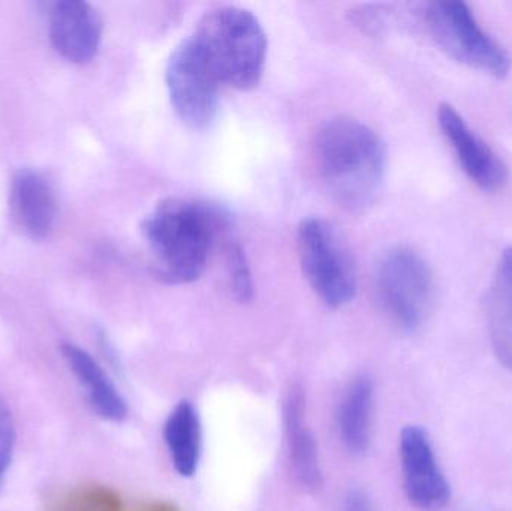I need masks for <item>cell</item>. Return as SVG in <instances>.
<instances>
[{"mask_svg":"<svg viewBox=\"0 0 512 511\" xmlns=\"http://www.w3.org/2000/svg\"><path fill=\"white\" fill-rule=\"evenodd\" d=\"M225 225L227 216L203 201L168 198L159 203L141 227L156 276L170 284L197 281Z\"/></svg>","mask_w":512,"mask_h":511,"instance_id":"cell-1","label":"cell"},{"mask_svg":"<svg viewBox=\"0 0 512 511\" xmlns=\"http://www.w3.org/2000/svg\"><path fill=\"white\" fill-rule=\"evenodd\" d=\"M316 164L325 188L343 209L372 206L384 185L387 152L381 137L349 117L327 120L316 135Z\"/></svg>","mask_w":512,"mask_h":511,"instance_id":"cell-2","label":"cell"},{"mask_svg":"<svg viewBox=\"0 0 512 511\" xmlns=\"http://www.w3.org/2000/svg\"><path fill=\"white\" fill-rule=\"evenodd\" d=\"M188 38L219 83L239 90L258 86L267 59V36L251 11L236 6L213 9Z\"/></svg>","mask_w":512,"mask_h":511,"instance_id":"cell-3","label":"cell"},{"mask_svg":"<svg viewBox=\"0 0 512 511\" xmlns=\"http://www.w3.org/2000/svg\"><path fill=\"white\" fill-rule=\"evenodd\" d=\"M298 254L304 276L330 308L348 305L357 293V272L337 228L321 218L304 219L298 228Z\"/></svg>","mask_w":512,"mask_h":511,"instance_id":"cell-4","label":"cell"},{"mask_svg":"<svg viewBox=\"0 0 512 511\" xmlns=\"http://www.w3.org/2000/svg\"><path fill=\"white\" fill-rule=\"evenodd\" d=\"M382 309L403 332L420 329L432 311L435 285L426 261L408 248L385 254L376 273Z\"/></svg>","mask_w":512,"mask_h":511,"instance_id":"cell-5","label":"cell"},{"mask_svg":"<svg viewBox=\"0 0 512 511\" xmlns=\"http://www.w3.org/2000/svg\"><path fill=\"white\" fill-rule=\"evenodd\" d=\"M426 15L433 38L451 59L496 78L510 72L507 51L481 29L468 3L433 2Z\"/></svg>","mask_w":512,"mask_h":511,"instance_id":"cell-6","label":"cell"},{"mask_svg":"<svg viewBox=\"0 0 512 511\" xmlns=\"http://www.w3.org/2000/svg\"><path fill=\"white\" fill-rule=\"evenodd\" d=\"M165 80L171 105L183 123L192 129H206L215 122L222 84L191 39L186 38L171 54Z\"/></svg>","mask_w":512,"mask_h":511,"instance_id":"cell-7","label":"cell"},{"mask_svg":"<svg viewBox=\"0 0 512 511\" xmlns=\"http://www.w3.org/2000/svg\"><path fill=\"white\" fill-rule=\"evenodd\" d=\"M399 450L403 488L409 503L423 511L445 509L451 500L450 483L439 467L426 429L421 426L403 429Z\"/></svg>","mask_w":512,"mask_h":511,"instance_id":"cell-8","label":"cell"},{"mask_svg":"<svg viewBox=\"0 0 512 511\" xmlns=\"http://www.w3.org/2000/svg\"><path fill=\"white\" fill-rule=\"evenodd\" d=\"M438 122L442 134L453 147L463 171L471 177L472 182L487 192L504 188L508 180L507 165L480 135L472 131L453 105L442 104L439 107Z\"/></svg>","mask_w":512,"mask_h":511,"instance_id":"cell-9","label":"cell"},{"mask_svg":"<svg viewBox=\"0 0 512 511\" xmlns=\"http://www.w3.org/2000/svg\"><path fill=\"white\" fill-rule=\"evenodd\" d=\"M50 38L54 48L69 62H90L101 44V17L89 3L60 0L51 8Z\"/></svg>","mask_w":512,"mask_h":511,"instance_id":"cell-10","label":"cell"},{"mask_svg":"<svg viewBox=\"0 0 512 511\" xmlns=\"http://www.w3.org/2000/svg\"><path fill=\"white\" fill-rule=\"evenodd\" d=\"M283 420L292 471L301 486L316 491L322 486L321 464L315 437L307 425L306 402L300 387H292L288 393Z\"/></svg>","mask_w":512,"mask_h":511,"instance_id":"cell-11","label":"cell"},{"mask_svg":"<svg viewBox=\"0 0 512 511\" xmlns=\"http://www.w3.org/2000/svg\"><path fill=\"white\" fill-rule=\"evenodd\" d=\"M62 354L86 392L92 410L108 422H123L128 417V405L102 366L77 345H62Z\"/></svg>","mask_w":512,"mask_h":511,"instance_id":"cell-12","label":"cell"},{"mask_svg":"<svg viewBox=\"0 0 512 511\" xmlns=\"http://www.w3.org/2000/svg\"><path fill=\"white\" fill-rule=\"evenodd\" d=\"M12 206L29 236H48L56 221V198L44 177L32 170L18 171L12 180Z\"/></svg>","mask_w":512,"mask_h":511,"instance_id":"cell-13","label":"cell"},{"mask_svg":"<svg viewBox=\"0 0 512 511\" xmlns=\"http://www.w3.org/2000/svg\"><path fill=\"white\" fill-rule=\"evenodd\" d=\"M372 380L367 375L355 377L346 387L337 411V426L343 446L352 455H363L370 446L373 413Z\"/></svg>","mask_w":512,"mask_h":511,"instance_id":"cell-14","label":"cell"},{"mask_svg":"<svg viewBox=\"0 0 512 511\" xmlns=\"http://www.w3.org/2000/svg\"><path fill=\"white\" fill-rule=\"evenodd\" d=\"M493 351L512 372V248L505 249L486 302Z\"/></svg>","mask_w":512,"mask_h":511,"instance_id":"cell-15","label":"cell"},{"mask_svg":"<svg viewBox=\"0 0 512 511\" xmlns=\"http://www.w3.org/2000/svg\"><path fill=\"white\" fill-rule=\"evenodd\" d=\"M164 440L174 470L182 477L194 476L203 449V429L194 404L182 401L171 411L164 426Z\"/></svg>","mask_w":512,"mask_h":511,"instance_id":"cell-16","label":"cell"},{"mask_svg":"<svg viewBox=\"0 0 512 511\" xmlns=\"http://www.w3.org/2000/svg\"><path fill=\"white\" fill-rule=\"evenodd\" d=\"M225 258H227L228 279H230L234 299L240 303L251 302L254 299V281H252L248 257L242 246L236 242L228 243Z\"/></svg>","mask_w":512,"mask_h":511,"instance_id":"cell-17","label":"cell"},{"mask_svg":"<svg viewBox=\"0 0 512 511\" xmlns=\"http://www.w3.org/2000/svg\"><path fill=\"white\" fill-rule=\"evenodd\" d=\"M15 425L11 410L6 402L0 398V491L5 483L6 474L12 464V456L15 450Z\"/></svg>","mask_w":512,"mask_h":511,"instance_id":"cell-18","label":"cell"},{"mask_svg":"<svg viewBox=\"0 0 512 511\" xmlns=\"http://www.w3.org/2000/svg\"><path fill=\"white\" fill-rule=\"evenodd\" d=\"M343 511H375V507L363 491L354 489L346 495L345 510Z\"/></svg>","mask_w":512,"mask_h":511,"instance_id":"cell-19","label":"cell"}]
</instances>
